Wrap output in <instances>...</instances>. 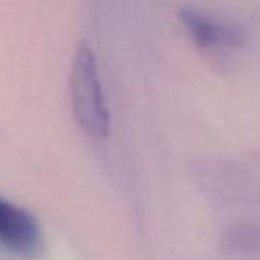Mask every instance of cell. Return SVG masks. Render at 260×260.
<instances>
[{
  "mask_svg": "<svg viewBox=\"0 0 260 260\" xmlns=\"http://www.w3.org/2000/svg\"><path fill=\"white\" fill-rule=\"evenodd\" d=\"M70 91H72L73 116L80 128L93 138H105L111 126L109 109L102 89L96 57L93 50L84 43L75 54Z\"/></svg>",
  "mask_w": 260,
  "mask_h": 260,
  "instance_id": "obj_1",
  "label": "cell"
},
{
  "mask_svg": "<svg viewBox=\"0 0 260 260\" xmlns=\"http://www.w3.org/2000/svg\"><path fill=\"white\" fill-rule=\"evenodd\" d=\"M0 244L23 258H36L43 248L41 230L27 210L0 198Z\"/></svg>",
  "mask_w": 260,
  "mask_h": 260,
  "instance_id": "obj_2",
  "label": "cell"
}]
</instances>
